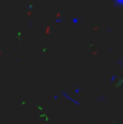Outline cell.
Returning <instances> with one entry per match:
<instances>
[{
	"mask_svg": "<svg viewBox=\"0 0 123 124\" xmlns=\"http://www.w3.org/2000/svg\"><path fill=\"white\" fill-rule=\"evenodd\" d=\"M116 2L120 4V5H123V0H116Z\"/></svg>",
	"mask_w": 123,
	"mask_h": 124,
	"instance_id": "obj_1",
	"label": "cell"
}]
</instances>
